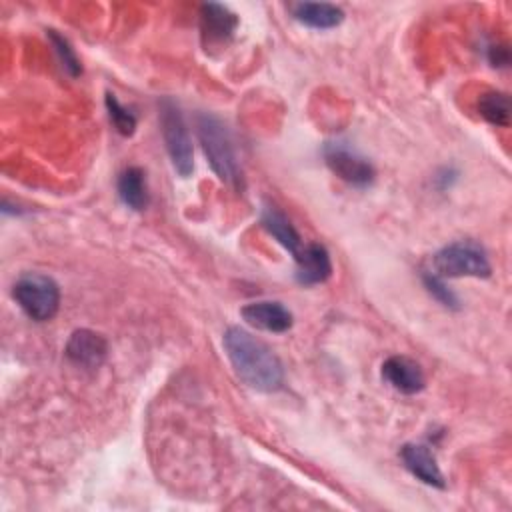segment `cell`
<instances>
[{
  "label": "cell",
  "instance_id": "1",
  "mask_svg": "<svg viewBox=\"0 0 512 512\" xmlns=\"http://www.w3.org/2000/svg\"><path fill=\"white\" fill-rule=\"evenodd\" d=\"M224 352L236 376L258 392H276L284 384L280 358L256 336L240 326H230L222 336Z\"/></svg>",
  "mask_w": 512,
  "mask_h": 512
},
{
  "label": "cell",
  "instance_id": "2",
  "mask_svg": "<svg viewBox=\"0 0 512 512\" xmlns=\"http://www.w3.org/2000/svg\"><path fill=\"white\" fill-rule=\"evenodd\" d=\"M196 132L212 172L228 186H242V168L226 124L208 112L196 116Z\"/></svg>",
  "mask_w": 512,
  "mask_h": 512
},
{
  "label": "cell",
  "instance_id": "3",
  "mask_svg": "<svg viewBox=\"0 0 512 512\" xmlns=\"http://www.w3.org/2000/svg\"><path fill=\"white\" fill-rule=\"evenodd\" d=\"M432 272L442 278H488L492 266L488 252L476 240H456L432 256Z\"/></svg>",
  "mask_w": 512,
  "mask_h": 512
},
{
  "label": "cell",
  "instance_id": "4",
  "mask_svg": "<svg viewBox=\"0 0 512 512\" xmlns=\"http://www.w3.org/2000/svg\"><path fill=\"white\" fill-rule=\"evenodd\" d=\"M12 298L30 320L48 322L60 308V286L52 276L26 272L14 282Z\"/></svg>",
  "mask_w": 512,
  "mask_h": 512
},
{
  "label": "cell",
  "instance_id": "5",
  "mask_svg": "<svg viewBox=\"0 0 512 512\" xmlns=\"http://www.w3.org/2000/svg\"><path fill=\"white\" fill-rule=\"evenodd\" d=\"M158 120H160V130H162V138H164L172 168L176 170L178 176L188 178L194 170V150H192L190 132L178 102H174L168 96L160 98Z\"/></svg>",
  "mask_w": 512,
  "mask_h": 512
},
{
  "label": "cell",
  "instance_id": "6",
  "mask_svg": "<svg viewBox=\"0 0 512 512\" xmlns=\"http://www.w3.org/2000/svg\"><path fill=\"white\" fill-rule=\"evenodd\" d=\"M322 154L332 174H336L340 180L354 188H368L376 178L372 162L354 148H350L346 142H328Z\"/></svg>",
  "mask_w": 512,
  "mask_h": 512
},
{
  "label": "cell",
  "instance_id": "7",
  "mask_svg": "<svg viewBox=\"0 0 512 512\" xmlns=\"http://www.w3.org/2000/svg\"><path fill=\"white\" fill-rule=\"evenodd\" d=\"M66 358L84 370L100 368L108 358V340L90 328H78L66 342Z\"/></svg>",
  "mask_w": 512,
  "mask_h": 512
},
{
  "label": "cell",
  "instance_id": "8",
  "mask_svg": "<svg viewBox=\"0 0 512 512\" xmlns=\"http://www.w3.org/2000/svg\"><path fill=\"white\" fill-rule=\"evenodd\" d=\"M238 28V16L224 4L208 2L200 6V32L202 40L208 46H224L232 40Z\"/></svg>",
  "mask_w": 512,
  "mask_h": 512
},
{
  "label": "cell",
  "instance_id": "9",
  "mask_svg": "<svg viewBox=\"0 0 512 512\" xmlns=\"http://www.w3.org/2000/svg\"><path fill=\"white\" fill-rule=\"evenodd\" d=\"M382 378L390 384L396 392L412 396L424 390L426 376L422 366L402 354H394L382 362Z\"/></svg>",
  "mask_w": 512,
  "mask_h": 512
},
{
  "label": "cell",
  "instance_id": "10",
  "mask_svg": "<svg viewBox=\"0 0 512 512\" xmlns=\"http://www.w3.org/2000/svg\"><path fill=\"white\" fill-rule=\"evenodd\" d=\"M402 466L420 482H424L426 486L432 488H446V480L444 474L438 466V460L434 456V452L430 450V446L426 444H416V442H408L400 448L398 452Z\"/></svg>",
  "mask_w": 512,
  "mask_h": 512
},
{
  "label": "cell",
  "instance_id": "11",
  "mask_svg": "<svg viewBox=\"0 0 512 512\" xmlns=\"http://www.w3.org/2000/svg\"><path fill=\"white\" fill-rule=\"evenodd\" d=\"M240 314H242L244 322L250 324L252 328L272 332V334H282V332L290 330L294 324L292 312L276 300L248 302L246 306H242Z\"/></svg>",
  "mask_w": 512,
  "mask_h": 512
},
{
  "label": "cell",
  "instance_id": "12",
  "mask_svg": "<svg viewBox=\"0 0 512 512\" xmlns=\"http://www.w3.org/2000/svg\"><path fill=\"white\" fill-rule=\"evenodd\" d=\"M294 262H296L294 276H296V282L302 286L322 284L332 274L330 254L318 242H310L304 248H300L298 254L294 256Z\"/></svg>",
  "mask_w": 512,
  "mask_h": 512
},
{
  "label": "cell",
  "instance_id": "13",
  "mask_svg": "<svg viewBox=\"0 0 512 512\" xmlns=\"http://www.w3.org/2000/svg\"><path fill=\"white\" fill-rule=\"evenodd\" d=\"M288 10L296 22L314 30H330L344 20V10L330 2H294Z\"/></svg>",
  "mask_w": 512,
  "mask_h": 512
},
{
  "label": "cell",
  "instance_id": "14",
  "mask_svg": "<svg viewBox=\"0 0 512 512\" xmlns=\"http://www.w3.org/2000/svg\"><path fill=\"white\" fill-rule=\"evenodd\" d=\"M118 196L122 204L134 212H142L148 202V182H146V172L140 166H128L122 170L118 176Z\"/></svg>",
  "mask_w": 512,
  "mask_h": 512
},
{
  "label": "cell",
  "instance_id": "15",
  "mask_svg": "<svg viewBox=\"0 0 512 512\" xmlns=\"http://www.w3.org/2000/svg\"><path fill=\"white\" fill-rule=\"evenodd\" d=\"M260 222L264 226V230L292 256L298 254V250L302 248V238L298 234V230L294 228V224L288 220V216L284 212H280L274 206H266L262 210Z\"/></svg>",
  "mask_w": 512,
  "mask_h": 512
},
{
  "label": "cell",
  "instance_id": "16",
  "mask_svg": "<svg viewBox=\"0 0 512 512\" xmlns=\"http://www.w3.org/2000/svg\"><path fill=\"white\" fill-rule=\"evenodd\" d=\"M478 114L496 128H506L510 124V98L500 90H486L476 102Z\"/></svg>",
  "mask_w": 512,
  "mask_h": 512
},
{
  "label": "cell",
  "instance_id": "17",
  "mask_svg": "<svg viewBox=\"0 0 512 512\" xmlns=\"http://www.w3.org/2000/svg\"><path fill=\"white\" fill-rule=\"evenodd\" d=\"M46 38H48V42H50V46H52V50H54L62 70L70 78H78L82 74V64H80V60L76 56V50L68 42V38L62 36L58 30H52V28L46 30Z\"/></svg>",
  "mask_w": 512,
  "mask_h": 512
},
{
  "label": "cell",
  "instance_id": "18",
  "mask_svg": "<svg viewBox=\"0 0 512 512\" xmlns=\"http://www.w3.org/2000/svg\"><path fill=\"white\" fill-rule=\"evenodd\" d=\"M104 102H106L108 118H110L112 126L116 128V132L122 134V136H132L134 130H136V124H138L136 114H134L130 108H126V106L116 98V94H112V92H106Z\"/></svg>",
  "mask_w": 512,
  "mask_h": 512
},
{
  "label": "cell",
  "instance_id": "19",
  "mask_svg": "<svg viewBox=\"0 0 512 512\" xmlns=\"http://www.w3.org/2000/svg\"><path fill=\"white\" fill-rule=\"evenodd\" d=\"M422 282H424V288L428 290V294L434 300H438L444 308H450V310H458L460 308V300H458L456 292L446 284V278L434 274L432 270H424Z\"/></svg>",
  "mask_w": 512,
  "mask_h": 512
},
{
  "label": "cell",
  "instance_id": "20",
  "mask_svg": "<svg viewBox=\"0 0 512 512\" xmlns=\"http://www.w3.org/2000/svg\"><path fill=\"white\" fill-rule=\"evenodd\" d=\"M488 60L492 66H508V62H510L508 48L500 46V44H492L488 48Z\"/></svg>",
  "mask_w": 512,
  "mask_h": 512
}]
</instances>
